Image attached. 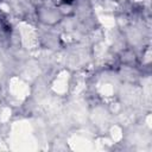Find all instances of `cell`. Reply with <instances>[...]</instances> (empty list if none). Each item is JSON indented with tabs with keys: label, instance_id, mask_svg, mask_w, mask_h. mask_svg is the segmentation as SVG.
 Returning a JSON list of instances; mask_svg holds the SVG:
<instances>
[{
	"label": "cell",
	"instance_id": "cell-1",
	"mask_svg": "<svg viewBox=\"0 0 152 152\" xmlns=\"http://www.w3.org/2000/svg\"><path fill=\"white\" fill-rule=\"evenodd\" d=\"M63 1H64V2H71L72 0H63Z\"/></svg>",
	"mask_w": 152,
	"mask_h": 152
}]
</instances>
